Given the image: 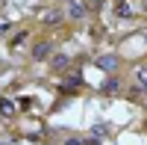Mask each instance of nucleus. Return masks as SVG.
I'll return each mask as SVG.
<instances>
[{
	"label": "nucleus",
	"instance_id": "obj_1",
	"mask_svg": "<svg viewBox=\"0 0 147 145\" xmlns=\"http://www.w3.org/2000/svg\"><path fill=\"white\" fill-rule=\"evenodd\" d=\"M85 12H88L85 3H80V0H68V15H71V18H82Z\"/></svg>",
	"mask_w": 147,
	"mask_h": 145
},
{
	"label": "nucleus",
	"instance_id": "obj_2",
	"mask_svg": "<svg viewBox=\"0 0 147 145\" xmlns=\"http://www.w3.org/2000/svg\"><path fill=\"white\" fill-rule=\"evenodd\" d=\"M97 68L100 71H115L118 68V56H100L97 59Z\"/></svg>",
	"mask_w": 147,
	"mask_h": 145
},
{
	"label": "nucleus",
	"instance_id": "obj_3",
	"mask_svg": "<svg viewBox=\"0 0 147 145\" xmlns=\"http://www.w3.org/2000/svg\"><path fill=\"white\" fill-rule=\"evenodd\" d=\"M47 53H50V42H41V44H35L32 59H47Z\"/></svg>",
	"mask_w": 147,
	"mask_h": 145
},
{
	"label": "nucleus",
	"instance_id": "obj_4",
	"mask_svg": "<svg viewBox=\"0 0 147 145\" xmlns=\"http://www.w3.org/2000/svg\"><path fill=\"white\" fill-rule=\"evenodd\" d=\"M50 62H53V68H56V71H65V68L71 65V59H68V56H62V53H59V56H53V59H50Z\"/></svg>",
	"mask_w": 147,
	"mask_h": 145
},
{
	"label": "nucleus",
	"instance_id": "obj_5",
	"mask_svg": "<svg viewBox=\"0 0 147 145\" xmlns=\"http://www.w3.org/2000/svg\"><path fill=\"white\" fill-rule=\"evenodd\" d=\"M115 9H118V15H132V9H129V3H124V0H118V3H115Z\"/></svg>",
	"mask_w": 147,
	"mask_h": 145
},
{
	"label": "nucleus",
	"instance_id": "obj_6",
	"mask_svg": "<svg viewBox=\"0 0 147 145\" xmlns=\"http://www.w3.org/2000/svg\"><path fill=\"white\" fill-rule=\"evenodd\" d=\"M0 113H3V116H12V113H15V104H12V101H0Z\"/></svg>",
	"mask_w": 147,
	"mask_h": 145
},
{
	"label": "nucleus",
	"instance_id": "obj_7",
	"mask_svg": "<svg viewBox=\"0 0 147 145\" xmlns=\"http://www.w3.org/2000/svg\"><path fill=\"white\" fill-rule=\"evenodd\" d=\"M136 77H138V83H141V89H147V65H141V68L136 71Z\"/></svg>",
	"mask_w": 147,
	"mask_h": 145
},
{
	"label": "nucleus",
	"instance_id": "obj_8",
	"mask_svg": "<svg viewBox=\"0 0 147 145\" xmlns=\"http://www.w3.org/2000/svg\"><path fill=\"white\" fill-rule=\"evenodd\" d=\"M115 89H118L115 80H106V83H103V92H115Z\"/></svg>",
	"mask_w": 147,
	"mask_h": 145
},
{
	"label": "nucleus",
	"instance_id": "obj_9",
	"mask_svg": "<svg viewBox=\"0 0 147 145\" xmlns=\"http://www.w3.org/2000/svg\"><path fill=\"white\" fill-rule=\"evenodd\" d=\"M44 21H47V24H56L59 15H56V12H44Z\"/></svg>",
	"mask_w": 147,
	"mask_h": 145
}]
</instances>
